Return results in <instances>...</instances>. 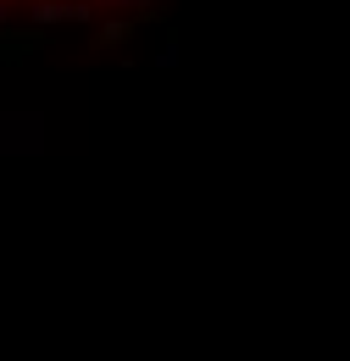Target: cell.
I'll use <instances>...</instances> for the list:
<instances>
[{
	"label": "cell",
	"mask_w": 350,
	"mask_h": 361,
	"mask_svg": "<svg viewBox=\"0 0 350 361\" xmlns=\"http://www.w3.org/2000/svg\"><path fill=\"white\" fill-rule=\"evenodd\" d=\"M11 6H89V0H11Z\"/></svg>",
	"instance_id": "obj_1"
}]
</instances>
